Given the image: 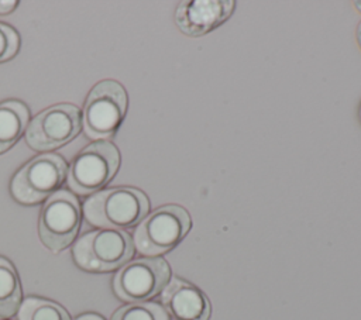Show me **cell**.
<instances>
[{
    "mask_svg": "<svg viewBox=\"0 0 361 320\" xmlns=\"http://www.w3.org/2000/svg\"><path fill=\"white\" fill-rule=\"evenodd\" d=\"M127 111V93L116 80L99 82L87 94L82 127L96 141H107L121 125Z\"/></svg>",
    "mask_w": 361,
    "mask_h": 320,
    "instance_id": "277c9868",
    "label": "cell"
},
{
    "mask_svg": "<svg viewBox=\"0 0 361 320\" xmlns=\"http://www.w3.org/2000/svg\"><path fill=\"white\" fill-rule=\"evenodd\" d=\"M76 265L89 272H110L134 255V241L124 230L99 228L83 234L73 245Z\"/></svg>",
    "mask_w": 361,
    "mask_h": 320,
    "instance_id": "7a4b0ae2",
    "label": "cell"
},
{
    "mask_svg": "<svg viewBox=\"0 0 361 320\" xmlns=\"http://www.w3.org/2000/svg\"><path fill=\"white\" fill-rule=\"evenodd\" d=\"M30 118L28 109L18 100L0 103V154L10 149L23 135Z\"/></svg>",
    "mask_w": 361,
    "mask_h": 320,
    "instance_id": "7c38bea8",
    "label": "cell"
},
{
    "mask_svg": "<svg viewBox=\"0 0 361 320\" xmlns=\"http://www.w3.org/2000/svg\"><path fill=\"white\" fill-rule=\"evenodd\" d=\"M20 48V37L16 30L0 23V63L11 59Z\"/></svg>",
    "mask_w": 361,
    "mask_h": 320,
    "instance_id": "2e32d148",
    "label": "cell"
},
{
    "mask_svg": "<svg viewBox=\"0 0 361 320\" xmlns=\"http://www.w3.org/2000/svg\"><path fill=\"white\" fill-rule=\"evenodd\" d=\"M118 165L120 154L113 142H92L71 162L66 176L68 186L82 196L94 193L114 178Z\"/></svg>",
    "mask_w": 361,
    "mask_h": 320,
    "instance_id": "8992f818",
    "label": "cell"
},
{
    "mask_svg": "<svg viewBox=\"0 0 361 320\" xmlns=\"http://www.w3.org/2000/svg\"><path fill=\"white\" fill-rule=\"evenodd\" d=\"M66 176L68 168L63 158L55 154H41L16 172L10 192L21 204H37L59 190Z\"/></svg>",
    "mask_w": 361,
    "mask_h": 320,
    "instance_id": "5b68a950",
    "label": "cell"
},
{
    "mask_svg": "<svg viewBox=\"0 0 361 320\" xmlns=\"http://www.w3.org/2000/svg\"><path fill=\"white\" fill-rule=\"evenodd\" d=\"M21 303V285L13 264L0 257V317L13 316Z\"/></svg>",
    "mask_w": 361,
    "mask_h": 320,
    "instance_id": "4fadbf2b",
    "label": "cell"
},
{
    "mask_svg": "<svg viewBox=\"0 0 361 320\" xmlns=\"http://www.w3.org/2000/svg\"><path fill=\"white\" fill-rule=\"evenodd\" d=\"M169 265L158 257L138 258L123 265L113 279L116 296L124 302L140 303L157 296L168 283Z\"/></svg>",
    "mask_w": 361,
    "mask_h": 320,
    "instance_id": "ba28073f",
    "label": "cell"
},
{
    "mask_svg": "<svg viewBox=\"0 0 361 320\" xmlns=\"http://www.w3.org/2000/svg\"><path fill=\"white\" fill-rule=\"evenodd\" d=\"M189 213L178 204H165L145 216L134 233V247L147 257L175 248L190 230Z\"/></svg>",
    "mask_w": 361,
    "mask_h": 320,
    "instance_id": "3957f363",
    "label": "cell"
},
{
    "mask_svg": "<svg viewBox=\"0 0 361 320\" xmlns=\"http://www.w3.org/2000/svg\"><path fill=\"white\" fill-rule=\"evenodd\" d=\"M354 6L361 11V1H355V3H354Z\"/></svg>",
    "mask_w": 361,
    "mask_h": 320,
    "instance_id": "ffe728a7",
    "label": "cell"
},
{
    "mask_svg": "<svg viewBox=\"0 0 361 320\" xmlns=\"http://www.w3.org/2000/svg\"><path fill=\"white\" fill-rule=\"evenodd\" d=\"M111 320H169V316L157 303L140 302L120 307L114 312Z\"/></svg>",
    "mask_w": 361,
    "mask_h": 320,
    "instance_id": "9a60e30c",
    "label": "cell"
},
{
    "mask_svg": "<svg viewBox=\"0 0 361 320\" xmlns=\"http://www.w3.org/2000/svg\"><path fill=\"white\" fill-rule=\"evenodd\" d=\"M149 210L148 197L135 187L118 186L92 195L83 204L86 220L100 228L124 230L141 223Z\"/></svg>",
    "mask_w": 361,
    "mask_h": 320,
    "instance_id": "6da1fadb",
    "label": "cell"
},
{
    "mask_svg": "<svg viewBox=\"0 0 361 320\" xmlns=\"http://www.w3.org/2000/svg\"><path fill=\"white\" fill-rule=\"evenodd\" d=\"M82 118L73 104L51 106L35 116L27 127V144L35 151H51L71 142L80 131Z\"/></svg>",
    "mask_w": 361,
    "mask_h": 320,
    "instance_id": "9c48e42d",
    "label": "cell"
},
{
    "mask_svg": "<svg viewBox=\"0 0 361 320\" xmlns=\"http://www.w3.org/2000/svg\"><path fill=\"white\" fill-rule=\"evenodd\" d=\"M233 0H185L175 11V23L189 37H200L223 24L234 11Z\"/></svg>",
    "mask_w": 361,
    "mask_h": 320,
    "instance_id": "30bf717a",
    "label": "cell"
},
{
    "mask_svg": "<svg viewBox=\"0 0 361 320\" xmlns=\"http://www.w3.org/2000/svg\"><path fill=\"white\" fill-rule=\"evenodd\" d=\"M75 320H103L100 316L97 314H93V313H86V314H82L79 317H76Z\"/></svg>",
    "mask_w": 361,
    "mask_h": 320,
    "instance_id": "ac0fdd59",
    "label": "cell"
},
{
    "mask_svg": "<svg viewBox=\"0 0 361 320\" xmlns=\"http://www.w3.org/2000/svg\"><path fill=\"white\" fill-rule=\"evenodd\" d=\"M161 302L173 320H209L210 302L195 285L172 278L162 290Z\"/></svg>",
    "mask_w": 361,
    "mask_h": 320,
    "instance_id": "8fae6325",
    "label": "cell"
},
{
    "mask_svg": "<svg viewBox=\"0 0 361 320\" xmlns=\"http://www.w3.org/2000/svg\"><path fill=\"white\" fill-rule=\"evenodd\" d=\"M357 39H358V44H360V47H361V23H360L358 27H357Z\"/></svg>",
    "mask_w": 361,
    "mask_h": 320,
    "instance_id": "d6986e66",
    "label": "cell"
},
{
    "mask_svg": "<svg viewBox=\"0 0 361 320\" xmlns=\"http://www.w3.org/2000/svg\"><path fill=\"white\" fill-rule=\"evenodd\" d=\"M18 320H71L58 303L39 297H27L18 307Z\"/></svg>",
    "mask_w": 361,
    "mask_h": 320,
    "instance_id": "5bb4252c",
    "label": "cell"
},
{
    "mask_svg": "<svg viewBox=\"0 0 361 320\" xmlns=\"http://www.w3.org/2000/svg\"><path fill=\"white\" fill-rule=\"evenodd\" d=\"M17 4V1H0V14L11 13Z\"/></svg>",
    "mask_w": 361,
    "mask_h": 320,
    "instance_id": "e0dca14e",
    "label": "cell"
},
{
    "mask_svg": "<svg viewBox=\"0 0 361 320\" xmlns=\"http://www.w3.org/2000/svg\"><path fill=\"white\" fill-rule=\"evenodd\" d=\"M360 120H361V107H360Z\"/></svg>",
    "mask_w": 361,
    "mask_h": 320,
    "instance_id": "7402d4cb",
    "label": "cell"
},
{
    "mask_svg": "<svg viewBox=\"0 0 361 320\" xmlns=\"http://www.w3.org/2000/svg\"><path fill=\"white\" fill-rule=\"evenodd\" d=\"M0 320H8V319H6V317H0Z\"/></svg>",
    "mask_w": 361,
    "mask_h": 320,
    "instance_id": "44dd1931",
    "label": "cell"
},
{
    "mask_svg": "<svg viewBox=\"0 0 361 320\" xmlns=\"http://www.w3.org/2000/svg\"><path fill=\"white\" fill-rule=\"evenodd\" d=\"M80 220L79 200L66 189L56 190L39 213L38 233L42 244L52 252H61L76 238Z\"/></svg>",
    "mask_w": 361,
    "mask_h": 320,
    "instance_id": "52a82bcc",
    "label": "cell"
}]
</instances>
